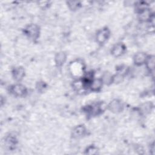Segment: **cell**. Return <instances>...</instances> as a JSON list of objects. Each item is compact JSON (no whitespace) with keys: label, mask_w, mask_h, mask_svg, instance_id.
Segmentation results:
<instances>
[{"label":"cell","mask_w":155,"mask_h":155,"mask_svg":"<svg viewBox=\"0 0 155 155\" xmlns=\"http://www.w3.org/2000/svg\"><path fill=\"white\" fill-rule=\"evenodd\" d=\"M25 33L28 35V37L32 39H36L39 36V27L35 24L30 25L25 28Z\"/></svg>","instance_id":"obj_1"},{"label":"cell","mask_w":155,"mask_h":155,"mask_svg":"<svg viewBox=\"0 0 155 155\" xmlns=\"http://www.w3.org/2000/svg\"><path fill=\"white\" fill-rule=\"evenodd\" d=\"M11 91L13 94L17 96H22L26 93V89L22 85L16 84L12 87Z\"/></svg>","instance_id":"obj_2"},{"label":"cell","mask_w":155,"mask_h":155,"mask_svg":"<svg viewBox=\"0 0 155 155\" xmlns=\"http://www.w3.org/2000/svg\"><path fill=\"white\" fill-rule=\"evenodd\" d=\"M109 34L110 32L107 28H104L100 30L96 35L97 41L100 44H103L108 38Z\"/></svg>","instance_id":"obj_3"},{"label":"cell","mask_w":155,"mask_h":155,"mask_svg":"<svg viewBox=\"0 0 155 155\" xmlns=\"http://www.w3.org/2000/svg\"><path fill=\"white\" fill-rule=\"evenodd\" d=\"M122 104L118 100H113L109 104V108L113 112H119L122 109Z\"/></svg>","instance_id":"obj_4"},{"label":"cell","mask_w":155,"mask_h":155,"mask_svg":"<svg viewBox=\"0 0 155 155\" xmlns=\"http://www.w3.org/2000/svg\"><path fill=\"white\" fill-rule=\"evenodd\" d=\"M125 49V47L122 44H116L112 49V54L115 56H119L123 54Z\"/></svg>","instance_id":"obj_5"},{"label":"cell","mask_w":155,"mask_h":155,"mask_svg":"<svg viewBox=\"0 0 155 155\" xmlns=\"http://www.w3.org/2000/svg\"><path fill=\"white\" fill-rule=\"evenodd\" d=\"M147 59V56L145 54L143 53H139L136 54L134 56V62L137 65H141L143 63L145 62Z\"/></svg>","instance_id":"obj_6"},{"label":"cell","mask_w":155,"mask_h":155,"mask_svg":"<svg viewBox=\"0 0 155 155\" xmlns=\"http://www.w3.org/2000/svg\"><path fill=\"white\" fill-rule=\"evenodd\" d=\"M13 74L14 78L17 81L21 80L24 75V70L22 67H19L15 68L13 71Z\"/></svg>","instance_id":"obj_7"},{"label":"cell","mask_w":155,"mask_h":155,"mask_svg":"<svg viewBox=\"0 0 155 155\" xmlns=\"http://www.w3.org/2000/svg\"><path fill=\"white\" fill-rule=\"evenodd\" d=\"M85 131V129L84 127L82 125H79L74 129L73 134L76 137H79L82 136L84 134Z\"/></svg>","instance_id":"obj_8"},{"label":"cell","mask_w":155,"mask_h":155,"mask_svg":"<svg viewBox=\"0 0 155 155\" xmlns=\"http://www.w3.org/2000/svg\"><path fill=\"white\" fill-rule=\"evenodd\" d=\"M65 59L66 56L65 53H64L63 52H60L56 54L55 57V62L58 65L60 66L64 63Z\"/></svg>","instance_id":"obj_9"},{"label":"cell","mask_w":155,"mask_h":155,"mask_svg":"<svg viewBox=\"0 0 155 155\" xmlns=\"http://www.w3.org/2000/svg\"><path fill=\"white\" fill-rule=\"evenodd\" d=\"M102 84V81L101 79H95L90 84L91 89L94 91H97L101 88Z\"/></svg>","instance_id":"obj_10"},{"label":"cell","mask_w":155,"mask_h":155,"mask_svg":"<svg viewBox=\"0 0 155 155\" xmlns=\"http://www.w3.org/2000/svg\"><path fill=\"white\" fill-rule=\"evenodd\" d=\"M140 19L143 20V21H145L147 20L148 19L150 18V12L149 10H148L147 9H143L140 11Z\"/></svg>","instance_id":"obj_11"},{"label":"cell","mask_w":155,"mask_h":155,"mask_svg":"<svg viewBox=\"0 0 155 155\" xmlns=\"http://www.w3.org/2000/svg\"><path fill=\"white\" fill-rule=\"evenodd\" d=\"M147 64V67L150 70H153L154 69V57L152 56L151 58H147V61L145 62Z\"/></svg>","instance_id":"obj_12"},{"label":"cell","mask_w":155,"mask_h":155,"mask_svg":"<svg viewBox=\"0 0 155 155\" xmlns=\"http://www.w3.org/2000/svg\"><path fill=\"white\" fill-rule=\"evenodd\" d=\"M113 79V78L112 76L109 73H105L102 78V81L104 82L105 84H108L111 82Z\"/></svg>","instance_id":"obj_13"},{"label":"cell","mask_w":155,"mask_h":155,"mask_svg":"<svg viewBox=\"0 0 155 155\" xmlns=\"http://www.w3.org/2000/svg\"><path fill=\"white\" fill-rule=\"evenodd\" d=\"M97 149L94 147H90L87 150V153L89 154H94L97 153Z\"/></svg>","instance_id":"obj_14"}]
</instances>
